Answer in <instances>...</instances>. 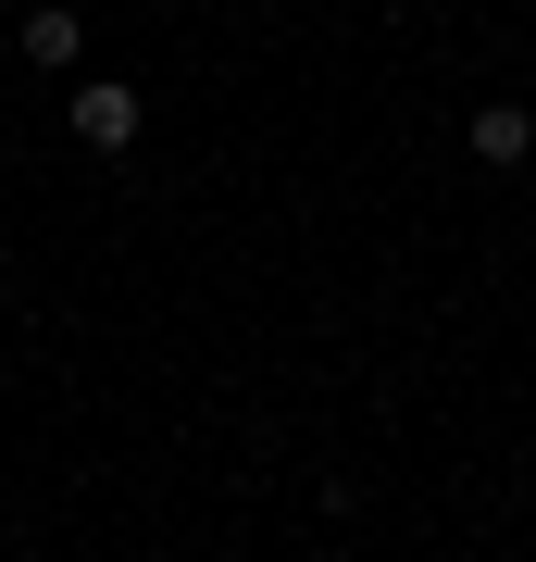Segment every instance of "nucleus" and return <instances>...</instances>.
Returning <instances> with one entry per match:
<instances>
[{
    "label": "nucleus",
    "instance_id": "f257e3e1",
    "mask_svg": "<svg viewBox=\"0 0 536 562\" xmlns=\"http://www.w3.org/2000/svg\"><path fill=\"white\" fill-rule=\"evenodd\" d=\"M62 125H76L88 150H125V138H138V88H113V76H88L76 101H62Z\"/></svg>",
    "mask_w": 536,
    "mask_h": 562
},
{
    "label": "nucleus",
    "instance_id": "f03ea898",
    "mask_svg": "<svg viewBox=\"0 0 536 562\" xmlns=\"http://www.w3.org/2000/svg\"><path fill=\"white\" fill-rule=\"evenodd\" d=\"M524 150H536V113H524V101H487V113H475V162H499V176H512Z\"/></svg>",
    "mask_w": 536,
    "mask_h": 562
},
{
    "label": "nucleus",
    "instance_id": "7ed1b4c3",
    "mask_svg": "<svg viewBox=\"0 0 536 562\" xmlns=\"http://www.w3.org/2000/svg\"><path fill=\"white\" fill-rule=\"evenodd\" d=\"M25 63H76V13H62V0L25 13Z\"/></svg>",
    "mask_w": 536,
    "mask_h": 562
}]
</instances>
